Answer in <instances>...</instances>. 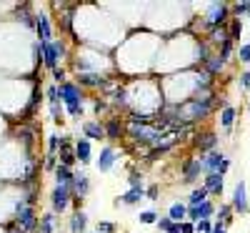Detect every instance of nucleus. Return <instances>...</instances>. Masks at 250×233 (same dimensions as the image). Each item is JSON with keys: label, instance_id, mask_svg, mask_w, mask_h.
Returning a JSON list of instances; mask_svg holds the SVG:
<instances>
[{"label": "nucleus", "instance_id": "nucleus-1", "mask_svg": "<svg viewBox=\"0 0 250 233\" xmlns=\"http://www.w3.org/2000/svg\"><path fill=\"white\" fill-rule=\"evenodd\" d=\"M58 95L62 98V103L68 105V113L70 116H83V93H80V86L65 80L58 88Z\"/></svg>", "mask_w": 250, "mask_h": 233}, {"label": "nucleus", "instance_id": "nucleus-32", "mask_svg": "<svg viewBox=\"0 0 250 233\" xmlns=\"http://www.w3.org/2000/svg\"><path fill=\"white\" fill-rule=\"evenodd\" d=\"M195 233H213V221H200V223H195Z\"/></svg>", "mask_w": 250, "mask_h": 233}, {"label": "nucleus", "instance_id": "nucleus-20", "mask_svg": "<svg viewBox=\"0 0 250 233\" xmlns=\"http://www.w3.org/2000/svg\"><path fill=\"white\" fill-rule=\"evenodd\" d=\"M168 218H170L173 223H183V221L188 218V206H185V203H173L170 210H168Z\"/></svg>", "mask_w": 250, "mask_h": 233}, {"label": "nucleus", "instance_id": "nucleus-3", "mask_svg": "<svg viewBox=\"0 0 250 233\" xmlns=\"http://www.w3.org/2000/svg\"><path fill=\"white\" fill-rule=\"evenodd\" d=\"M228 18L233 20L230 5H228V3H213V5H210V13L205 15V25H208V30H213V28H225Z\"/></svg>", "mask_w": 250, "mask_h": 233}, {"label": "nucleus", "instance_id": "nucleus-15", "mask_svg": "<svg viewBox=\"0 0 250 233\" xmlns=\"http://www.w3.org/2000/svg\"><path fill=\"white\" fill-rule=\"evenodd\" d=\"M38 33H40V43H50V38H53V30H50V20L48 15H38Z\"/></svg>", "mask_w": 250, "mask_h": 233}, {"label": "nucleus", "instance_id": "nucleus-42", "mask_svg": "<svg viewBox=\"0 0 250 233\" xmlns=\"http://www.w3.org/2000/svg\"><path fill=\"white\" fill-rule=\"evenodd\" d=\"M170 226H173V221H170V218H158V228H160V231L168 233V231H170Z\"/></svg>", "mask_w": 250, "mask_h": 233}, {"label": "nucleus", "instance_id": "nucleus-28", "mask_svg": "<svg viewBox=\"0 0 250 233\" xmlns=\"http://www.w3.org/2000/svg\"><path fill=\"white\" fill-rule=\"evenodd\" d=\"M40 233H53L55 231V218H53V213H45L43 218H40V228H38Z\"/></svg>", "mask_w": 250, "mask_h": 233}, {"label": "nucleus", "instance_id": "nucleus-35", "mask_svg": "<svg viewBox=\"0 0 250 233\" xmlns=\"http://www.w3.org/2000/svg\"><path fill=\"white\" fill-rule=\"evenodd\" d=\"M98 233H115V223L100 221V223H98Z\"/></svg>", "mask_w": 250, "mask_h": 233}, {"label": "nucleus", "instance_id": "nucleus-37", "mask_svg": "<svg viewBox=\"0 0 250 233\" xmlns=\"http://www.w3.org/2000/svg\"><path fill=\"white\" fill-rule=\"evenodd\" d=\"M50 113H53V120H55V123H60V120H62V108H60L58 103H53V105H50Z\"/></svg>", "mask_w": 250, "mask_h": 233}, {"label": "nucleus", "instance_id": "nucleus-6", "mask_svg": "<svg viewBox=\"0 0 250 233\" xmlns=\"http://www.w3.org/2000/svg\"><path fill=\"white\" fill-rule=\"evenodd\" d=\"M233 210H238V213H248L250 208V201H248V190H245V181H238L235 190H233Z\"/></svg>", "mask_w": 250, "mask_h": 233}, {"label": "nucleus", "instance_id": "nucleus-46", "mask_svg": "<svg viewBox=\"0 0 250 233\" xmlns=\"http://www.w3.org/2000/svg\"><path fill=\"white\" fill-rule=\"evenodd\" d=\"M240 86H243V88H250V70L240 73Z\"/></svg>", "mask_w": 250, "mask_h": 233}, {"label": "nucleus", "instance_id": "nucleus-8", "mask_svg": "<svg viewBox=\"0 0 250 233\" xmlns=\"http://www.w3.org/2000/svg\"><path fill=\"white\" fill-rule=\"evenodd\" d=\"M223 161H225V156H223V153H218V151L205 153V156L200 158L203 171H205V173H218V168H220V163H223Z\"/></svg>", "mask_w": 250, "mask_h": 233}, {"label": "nucleus", "instance_id": "nucleus-2", "mask_svg": "<svg viewBox=\"0 0 250 233\" xmlns=\"http://www.w3.org/2000/svg\"><path fill=\"white\" fill-rule=\"evenodd\" d=\"M15 223L23 228L25 233L40 228V221H38V216H35L33 206H28L25 201H18V203H15Z\"/></svg>", "mask_w": 250, "mask_h": 233}, {"label": "nucleus", "instance_id": "nucleus-26", "mask_svg": "<svg viewBox=\"0 0 250 233\" xmlns=\"http://www.w3.org/2000/svg\"><path fill=\"white\" fill-rule=\"evenodd\" d=\"M208 38H210V43H225V40H230V33H228V28H213L210 33H208Z\"/></svg>", "mask_w": 250, "mask_h": 233}, {"label": "nucleus", "instance_id": "nucleus-50", "mask_svg": "<svg viewBox=\"0 0 250 233\" xmlns=\"http://www.w3.org/2000/svg\"><path fill=\"white\" fill-rule=\"evenodd\" d=\"M248 213H250V208H248Z\"/></svg>", "mask_w": 250, "mask_h": 233}, {"label": "nucleus", "instance_id": "nucleus-24", "mask_svg": "<svg viewBox=\"0 0 250 233\" xmlns=\"http://www.w3.org/2000/svg\"><path fill=\"white\" fill-rule=\"evenodd\" d=\"M223 68H225V60L220 55H213L210 60L205 63V73L208 75H218V73H223Z\"/></svg>", "mask_w": 250, "mask_h": 233}, {"label": "nucleus", "instance_id": "nucleus-39", "mask_svg": "<svg viewBox=\"0 0 250 233\" xmlns=\"http://www.w3.org/2000/svg\"><path fill=\"white\" fill-rule=\"evenodd\" d=\"M130 188H143V178H140V173H130Z\"/></svg>", "mask_w": 250, "mask_h": 233}, {"label": "nucleus", "instance_id": "nucleus-25", "mask_svg": "<svg viewBox=\"0 0 250 233\" xmlns=\"http://www.w3.org/2000/svg\"><path fill=\"white\" fill-rule=\"evenodd\" d=\"M73 171L70 168H65V165H58L55 168V181H58V186H70L73 183Z\"/></svg>", "mask_w": 250, "mask_h": 233}, {"label": "nucleus", "instance_id": "nucleus-45", "mask_svg": "<svg viewBox=\"0 0 250 233\" xmlns=\"http://www.w3.org/2000/svg\"><path fill=\"white\" fill-rule=\"evenodd\" d=\"M5 233H25V231H23V228H20V226L13 221V223H5Z\"/></svg>", "mask_w": 250, "mask_h": 233}, {"label": "nucleus", "instance_id": "nucleus-23", "mask_svg": "<svg viewBox=\"0 0 250 233\" xmlns=\"http://www.w3.org/2000/svg\"><path fill=\"white\" fill-rule=\"evenodd\" d=\"M105 136H108L110 140H118V138L123 136V123H120V118H110V120L105 123Z\"/></svg>", "mask_w": 250, "mask_h": 233}, {"label": "nucleus", "instance_id": "nucleus-14", "mask_svg": "<svg viewBox=\"0 0 250 233\" xmlns=\"http://www.w3.org/2000/svg\"><path fill=\"white\" fill-rule=\"evenodd\" d=\"M83 131H85V136H88V138H93V140L105 138V125H103V123H95V120L83 123Z\"/></svg>", "mask_w": 250, "mask_h": 233}, {"label": "nucleus", "instance_id": "nucleus-34", "mask_svg": "<svg viewBox=\"0 0 250 233\" xmlns=\"http://www.w3.org/2000/svg\"><path fill=\"white\" fill-rule=\"evenodd\" d=\"M140 223H158V216L153 213V210H143V213H140Z\"/></svg>", "mask_w": 250, "mask_h": 233}, {"label": "nucleus", "instance_id": "nucleus-33", "mask_svg": "<svg viewBox=\"0 0 250 233\" xmlns=\"http://www.w3.org/2000/svg\"><path fill=\"white\" fill-rule=\"evenodd\" d=\"M238 58H240L243 63H250V43H245V46L238 48Z\"/></svg>", "mask_w": 250, "mask_h": 233}, {"label": "nucleus", "instance_id": "nucleus-9", "mask_svg": "<svg viewBox=\"0 0 250 233\" xmlns=\"http://www.w3.org/2000/svg\"><path fill=\"white\" fill-rule=\"evenodd\" d=\"M70 188H73V196L85 198V196H88V190H90V181H88V176H85V173H75Z\"/></svg>", "mask_w": 250, "mask_h": 233}, {"label": "nucleus", "instance_id": "nucleus-31", "mask_svg": "<svg viewBox=\"0 0 250 233\" xmlns=\"http://www.w3.org/2000/svg\"><path fill=\"white\" fill-rule=\"evenodd\" d=\"M230 53H233V40H225V43L220 46V58L228 60V58H230Z\"/></svg>", "mask_w": 250, "mask_h": 233}, {"label": "nucleus", "instance_id": "nucleus-36", "mask_svg": "<svg viewBox=\"0 0 250 233\" xmlns=\"http://www.w3.org/2000/svg\"><path fill=\"white\" fill-rule=\"evenodd\" d=\"M60 148V140H58V136H48V153H53L55 156V151Z\"/></svg>", "mask_w": 250, "mask_h": 233}, {"label": "nucleus", "instance_id": "nucleus-12", "mask_svg": "<svg viewBox=\"0 0 250 233\" xmlns=\"http://www.w3.org/2000/svg\"><path fill=\"white\" fill-rule=\"evenodd\" d=\"M113 163H115V151H113L110 145H108V148H103V151H100V158H98V171H100V173L110 171Z\"/></svg>", "mask_w": 250, "mask_h": 233}, {"label": "nucleus", "instance_id": "nucleus-7", "mask_svg": "<svg viewBox=\"0 0 250 233\" xmlns=\"http://www.w3.org/2000/svg\"><path fill=\"white\" fill-rule=\"evenodd\" d=\"M200 173H203L200 158H185V161H183V181H185V183H193Z\"/></svg>", "mask_w": 250, "mask_h": 233}, {"label": "nucleus", "instance_id": "nucleus-10", "mask_svg": "<svg viewBox=\"0 0 250 233\" xmlns=\"http://www.w3.org/2000/svg\"><path fill=\"white\" fill-rule=\"evenodd\" d=\"M195 148H200L203 153H213V148L218 145V136L215 133H200V136H195Z\"/></svg>", "mask_w": 250, "mask_h": 233}, {"label": "nucleus", "instance_id": "nucleus-13", "mask_svg": "<svg viewBox=\"0 0 250 233\" xmlns=\"http://www.w3.org/2000/svg\"><path fill=\"white\" fill-rule=\"evenodd\" d=\"M208 188V193H213V196H220L223 193V176L220 173H205V183Z\"/></svg>", "mask_w": 250, "mask_h": 233}, {"label": "nucleus", "instance_id": "nucleus-27", "mask_svg": "<svg viewBox=\"0 0 250 233\" xmlns=\"http://www.w3.org/2000/svg\"><path fill=\"white\" fill-rule=\"evenodd\" d=\"M218 221L228 228V223L233 221V206H228V203H223L220 208H218Z\"/></svg>", "mask_w": 250, "mask_h": 233}, {"label": "nucleus", "instance_id": "nucleus-4", "mask_svg": "<svg viewBox=\"0 0 250 233\" xmlns=\"http://www.w3.org/2000/svg\"><path fill=\"white\" fill-rule=\"evenodd\" d=\"M40 50H43V63L55 70L58 68V60L65 55V48H62V43H40Z\"/></svg>", "mask_w": 250, "mask_h": 233}, {"label": "nucleus", "instance_id": "nucleus-38", "mask_svg": "<svg viewBox=\"0 0 250 233\" xmlns=\"http://www.w3.org/2000/svg\"><path fill=\"white\" fill-rule=\"evenodd\" d=\"M58 165H60V163H58V158H55L53 153H48V156H45V168H48V171H55Z\"/></svg>", "mask_w": 250, "mask_h": 233}, {"label": "nucleus", "instance_id": "nucleus-49", "mask_svg": "<svg viewBox=\"0 0 250 233\" xmlns=\"http://www.w3.org/2000/svg\"><path fill=\"white\" fill-rule=\"evenodd\" d=\"M248 111H250V103H248Z\"/></svg>", "mask_w": 250, "mask_h": 233}, {"label": "nucleus", "instance_id": "nucleus-18", "mask_svg": "<svg viewBox=\"0 0 250 233\" xmlns=\"http://www.w3.org/2000/svg\"><path fill=\"white\" fill-rule=\"evenodd\" d=\"M208 188L205 186H200V188H195L193 193H190V198H188V208H198V206H203L205 201H208Z\"/></svg>", "mask_w": 250, "mask_h": 233}, {"label": "nucleus", "instance_id": "nucleus-48", "mask_svg": "<svg viewBox=\"0 0 250 233\" xmlns=\"http://www.w3.org/2000/svg\"><path fill=\"white\" fill-rule=\"evenodd\" d=\"M168 233H180V223H173V226H170V231H168Z\"/></svg>", "mask_w": 250, "mask_h": 233}, {"label": "nucleus", "instance_id": "nucleus-40", "mask_svg": "<svg viewBox=\"0 0 250 233\" xmlns=\"http://www.w3.org/2000/svg\"><path fill=\"white\" fill-rule=\"evenodd\" d=\"M158 196H160V188L158 186H150L148 193H145V198H150V201H158Z\"/></svg>", "mask_w": 250, "mask_h": 233}, {"label": "nucleus", "instance_id": "nucleus-29", "mask_svg": "<svg viewBox=\"0 0 250 233\" xmlns=\"http://www.w3.org/2000/svg\"><path fill=\"white\" fill-rule=\"evenodd\" d=\"M228 33H230V40H240V33H243V20H240V18H233V20H230V28H228Z\"/></svg>", "mask_w": 250, "mask_h": 233}, {"label": "nucleus", "instance_id": "nucleus-22", "mask_svg": "<svg viewBox=\"0 0 250 233\" xmlns=\"http://www.w3.org/2000/svg\"><path fill=\"white\" fill-rule=\"evenodd\" d=\"M85 226H88V216L83 210H75L73 218H70V231L73 233H85Z\"/></svg>", "mask_w": 250, "mask_h": 233}, {"label": "nucleus", "instance_id": "nucleus-17", "mask_svg": "<svg viewBox=\"0 0 250 233\" xmlns=\"http://www.w3.org/2000/svg\"><path fill=\"white\" fill-rule=\"evenodd\" d=\"M75 158L80 163H90V140L88 138H80L75 143Z\"/></svg>", "mask_w": 250, "mask_h": 233}, {"label": "nucleus", "instance_id": "nucleus-43", "mask_svg": "<svg viewBox=\"0 0 250 233\" xmlns=\"http://www.w3.org/2000/svg\"><path fill=\"white\" fill-rule=\"evenodd\" d=\"M45 93H48V100H50V105H53V103H58V98H60V95H58V88H55V86H50Z\"/></svg>", "mask_w": 250, "mask_h": 233}, {"label": "nucleus", "instance_id": "nucleus-16", "mask_svg": "<svg viewBox=\"0 0 250 233\" xmlns=\"http://www.w3.org/2000/svg\"><path fill=\"white\" fill-rule=\"evenodd\" d=\"M145 193H148L145 188H130L128 193H123L118 201H120V203H125V206H135L138 201H143V198H145Z\"/></svg>", "mask_w": 250, "mask_h": 233}, {"label": "nucleus", "instance_id": "nucleus-5", "mask_svg": "<svg viewBox=\"0 0 250 233\" xmlns=\"http://www.w3.org/2000/svg\"><path fill=\"white\" fill-rule=\"evenodd\" d=\"M70 198H73V188H70V186H55L53 196H50V203H53L55 213H62V210L68 208Z\"/></svg>", "mask_w": 250, "mask_h": 233}, {"label": "nucleus", "instance_id": "nucleus-11", "mask_svg": "<svg viewBox=\"0 0 250 233\" xmlns=\"http://www.w3.org/2000/svg\"><path fill=\"white\" fill-rule=\"evenodd\" d=\"M38 103H40V88L35 86V88H33V93H30V103H28V108L23 111V116H20V123L33 120V116L38 113Z\"/></svg>", "mask_w": 250, "mask_h": 233}, {"label": "nucleus", "instance_id": "nucleus-19", "mask_svg": "<svg viewBox=\"0 0 250 233\" xmlns=\"http://www.w3.org/2000/svg\"><path fill=\"white\" fill-rule=\"evenodd\" d=\"M78 86H88V88H98V86H105V80L95 73H80L78 75Z\"/></svg>", "mask_w": 250, "mask_h": 233}, {"label": "nucleus", "instance_id": "nucleus-41", "mask_svg": "<svg viewBox=\"0 0 250 233\" xmlns=\"http://www.w3.org/2000/svg\"><path fill=\"white\" fill-rule=\"evenodd\" d=\"M53 78H55V83H60V86H62V83H65V70L55 68V70H53Z\"/></svg>", "mask_w": 250, "mask_h": 233}, {"label": "nucleus", "instance_id": "nucleus-47", "mask_svg": "<svg viewBox=\"0 0 250 233\" xmlns=\"http://www.w3.org/2000/svg\"><path fill=\"white\" fill-rule=\"evenodd\" d=\"M228 168H230V158H225V161L220 163V168H218V173H220V176H225V173H228Z\"/></svg>", "mask_w": 250, "mask_h": 233}, {"label": "nucleus", "instance_id": "nucleus-44", "mask_svg": "<svg viewBox=\"0 0 250 233\" xmlns=\"http://www.w3.org/2000/svg\"><path fill=\"white\" fill-rule=\"evenodd\" d=\"M180 233H195V223L183 221V223H180Z\"/></svg>", "mask_w": 250, "mask_h": 233}, {"label": "nucleus", "instance_id": "nucleus-30", "mask_svg": "<svg viewBox=\"0 0 250 233\" xmlns=\"http://www.w3.org/2000/svg\"><path fill=\"white\" fill-rule=\"evenodd\" d=\"M233 18H240V15H250V3H235L233 5Z\"/></svg>", "mask_w": 250, "mask_h": 233}, {"label": "nucleus", "instance_id": "nucleus-21", "mask_svg": "<svg viewBox=\"0 0 250 233\" xmlns=\"http://www.w3.org/2000/svg\"><path fill=\"white\" fill-rule=\"evenodd\" d=\"M235 118H238V111L233 108V105H225L223 113H220V125H223L225 131H230L233 123H235Z\"/></svg>", "mask_w": 250, "mask_h": 233}]
</instances>
